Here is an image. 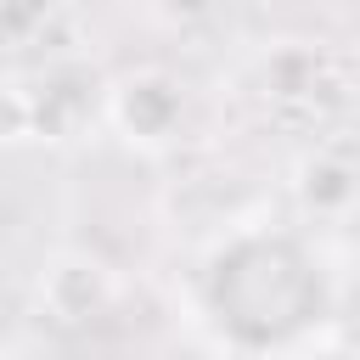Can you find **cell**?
Returning a JSON list of instances; mask_svg holds the SVG:
<instances>
[{"instance_id": "cell-5", "label": "cell", "mask_w": 360, "mask_h": 360, "mask_svg": "<svg viewBox=\"0 0 360 360\" xmlns=\"http://www.w3.org/2000/svg\"><path fill=\"white\" fill-rule=\"evenodd\" d=\"M315 79H321V56L304 51V45H287V51H276V56L264 62V84H270V96H287V101L315 96Z\"/></svg>"}, {"instance_id": "cell-1", "label": "cell", "mask_w": 360, "mask_h": 360, "mask_svg": "<svg viewBox=\"0 0 360 360\" xmlns=\"http://www.w3.org/2000/svg\"><path fill=\"white\" fill-rule=\"evenodd\" d=\"M180 118H186V90L158 68L124 73L107 90V124L129 146H169L180 135Z\"/></svg>"}, {"instance_id": "cell-4", "label": "cell", "mask_w": 360, "mask_h": 360, "mask_svg": "<svg viewBox=\"0 0 360 360\" xmlns=\"http://www.w3.org/2000/svg\"><path fill=\"white\" fill-rule=\"evenodd\" d=\"M56 22V0H0V51H28Z\"/></svg>"}, {"instance_id": "cell-2", "label": "cell", "mask_w": 360, "mask_h": 360, "mask_svg": "<svg viewBox=\"0 0 360 360\" xmlns=\"http://www.w3.org/2000/svg\"><path fill=\"white\" fill-rule=\"evenodd\" d=\"M118 298V281L101 259L90 253H56L45 270H39V304L51 309V321L62 326H84L96 315H107Z\"/></svg>"}, {"instance_id": "cell-3", "label": "cell", "mask_w": 360, "mask_h": 360, "mask_svg": "<svg viewBox=\"0 0 360 360\" xmlns=\"http://www.w3.org/2000/svg\"><path fill=\"white\" fill-rule=\"evenodd\" d=\"M298 202L321 219H343L354 208V163L343 152H309L298 163V180H292Z\"/></svg>"}, {"instance_id": "cell-6", "label": "cell", "mask_w": 360, "mask_h": 360, "mask_svg": "<svg viewBox=\"0 0 360 360\" xmlns=\"http://www.w3.org/2000/svg\"><path fill=\"white\" fill-rule=\"evenodd\" d=\"M0 360H34V354H22V349H0Z\"/></svg>"}]
</instances>
